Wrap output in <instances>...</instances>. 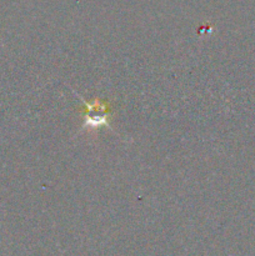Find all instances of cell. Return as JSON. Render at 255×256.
Returning <instances> with one entry per match:
<instances>
[{
	"mask_svg": "<svg viewBox=\"0 0 255 256\" xmlns=\"http://www.w3.org/2000/svg\"><path fill=\"white\" fill-rule=\"evenodd\" d=\"M85 102L86 108V115H85V122L90 126H102V125H109L110 112L106 104H102V102L95 100L94 105Z\"/></svg>",
	"mask_w": 255,
	"mask_h": 256,
	"instance_id": "obj_1",
	"label": "cell"
}]
</instances>
